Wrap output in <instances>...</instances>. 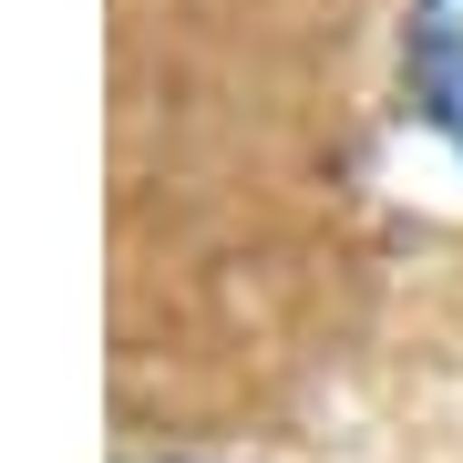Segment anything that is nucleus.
Segmentation results:
<instances>
[{"label":"nucleus","instance_id":"obj_1","mask_svg":"<svg viewBox=\"0 0 463 463\" xmlns=\"http://www.w3.org/2000/svg\"><path fill=\"white\" fill-rule=\"evenodd\" d=\"M402 114L463 165V0H402Z\"/></svg>","mask_w":463,"mask_h":463}]
</instances>
